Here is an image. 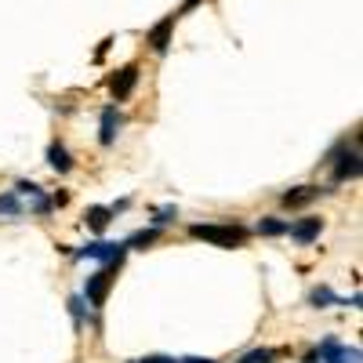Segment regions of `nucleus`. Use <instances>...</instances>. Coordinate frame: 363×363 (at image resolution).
I'll use <instances>...</instances> for the list:
<instances>
[{
  "mask_svg": "<svg viewBox=\"0 0 363 363\" xmlns=\"http://www.w3.org/2000/svg\"><path fill=\"white\" fill-rule=\"evenodd\" d=\"M120 128H124V113H120L116 106L102 109V120H99V142H102V145H113L116 135H120Z\"/></svg>",
  "mask_w": 363,
  "mask_h": 363,
  "instance_id": "nucleus-7",
  "label": "nucleus"
},
{
  "mask_svg": "<svg viewBox=\"0 0 363 363\" xmlns=\"http://www.w3.org/2000/svg\"><path fill=\"white\" fill-rule=\"evenodd\" d=\"M306 363H316V356H313V359H306Z\"/></svg>",
  "mask_w": 363,
  "mask_h": 363,
  "instance_id": "nucleus-22",
  "label": "nucleus"
},
{
  "mask_svg": "<svg viewBox=\"0 0 363 363\" xmlns=\"http://www.w3.org/2000/svg\"><path fill=\"white\" fill-rule=\"evenodd\" d=\"M178 363H215V359H207V356H203V359H200V356H186V359H178Z\"/></svg>",
  "mask_w": 363,
  "mask_h": 363,
  "instance_id": "nucleus-21",
  "label": "nucleus"
},
{
  "mask_svg": "<svg viewBox=\"0 0 363 363\" xmlns=\"http://www.w3.org/2000/svg\"><path fill=\"white\" fill-rule=\"evenodd\" d=\"M84 218H87V229L102 233V229H106V225L113 222V207H91V211H87Z\"/></svg>",
  "mask_w": 363,
  "mask_h": 363,
  "instance_id": "nucleus-13",
  "label": "nucleus"
},
{
  "mask_svg": "<svg viewBox=\"0 0 363 363\" xmlns=\"http://www.w3.org/2000/svg\"><path fill=\"white\" fill-rule=\"evenodd\" d=\"M160 233L157 229H142V233H135L131 240H128V247H135V251H145L149 244H153V240H157Z\"/></svg>",
  "mask_w": 363,
  "mask_h": 363,
  "instance_id": "nucleus-17",
  "label": "nucleus"
},
{
  "mask_svg": "<svg viewBox=\"0 0 363 363\" xmlns=\"http://www.w3.org/2000/svg\"><path fill=\"white\" fill-rule=\"evenodd\" d=\"M320 229H323V222L320 218H301V222H294V225H287V233H291V240L294 244H313V240L320 236Z\"/></svg>",
  "mask_w": 363,
  "mask_h": 363,
  "instance_id": "nucleus-9",
  "label": "nucleus"
},
{
  "mask_svg": "<svg viewBox=\"0 0 363 363\" xmlns=\"http://www.w3.org/2000/svg\"><path fill=\"white\" fill-rule=\"evenodd\" d=\"M116 269H120V262H106V269H99V272H91V277H87L84 298H87L91 309H102V306H106V294H109V287H113V272H116Z\"/></svg>",
  "mask_w": 363,
  "mask_h": 363,
  "instance_id": "nucleus-2",
  "label": "nucleus"
},
{
  "mask_svg": "<svg viewBox=\"0 0 363 363\" xmlns=\"http://www.w3.org/2000/svg\"><path fill=\"white\" fill-rule=\"evenodd\" d=\"M171 218H178V207H160L157 211V225H167Z\"/></svg>",
  "mask_w": 363,
  "mask_h": 363,
  "instance_id": "nucleus-19",
  "label": "nucleus"
},
{
  "mask_svg": "<svg viewBox=\"0 0 363 363\" xmlns=\"http://www.w3.org/2000/svg\"><path fill=\"white\" fill-rule=\"evenodd\" d=\"M189 236L207 240L215 247H244L247 229H240V225H189Z\"/></svg>",
  "mask_w": 363,
  "mask_h": 363,
  "instance_id": "nucleus-1",
  "label": "nucleus"
},
{
  "mask_svg": "<svg viewBox=\"0 0 363 363\" xmlns=\"http://www.w3.org/2000/svg\"><path fill=\"white\" fill-rule=\"evenodd\" d=\"M309 298H313V306H316V309H327V306H349V301H345V298H338L330 287H316Z\"/></svg>",
  "mask_w": 363,
  "mask_h": 363,
  "instance_id": "nucleus-14",
  "label": "nucleus"
},
{
  "mask_svg": "<svg viewBox=\"0 0 363 363\" xmlns=\"http://www.w3.org/2000/svg\"><path fill=\"white\" fill-rule=\"evenodd\" d=\"M287 225H291V222H280V218H262V222H258V233H262V236H284V233H287Z\"/></svg>",
  "mask_w": 363,
  "mask_h": 363,
  "instance_id": "nucleus-16",
  "label": "nucleus"
},
{
  "mask_svg": "<svg viewBox=\"0 0 363 363\" xmlns=\"http://www.w3.org/2000/svg\"><path fill=\"white\" fill-rule=\"evenodd\" d=\"M135 84H138V66H128V69H120L113 80H109V91H113V99L116 102H124L131 91H135Z\"/></svg>",
  "mask_w": 363,
  "mask_h": 363,
  "instance_id": "nucleus-8",
  "label": "nucleus"
},
{
  "mask_svg": "<svg viewBox=\"0 0 363 363\" xmlns=\"http://www.w3.org/2000/svg\"><path fill=\"white\" fill-rule=\"evenodd\" d=\"M316 196H320V189H316V186H301V189L284 193V203H287V207H306V203H313Z\"/></svg>",
  "mask_w": 363,
  "mask_h": 363,
  "instance_id": "nucleus-12",
  "label": "nucleus"
},
{
  "mask_svg": "<svg viewBox=\"0 0 363 363\" xmlns=\"http://www.w3.org/2000/svg\"><path fill=\"white\" fill-rule=\"evenodd\" d=\"M128 244H106V240H95V244L77 247V258H95V262H124Z\"/></svg>",
  "mask_w": 363,
  "mask_h": 363,
  "instance_id": "nucleus-4",
  "label": "nucleus"
},
{
  "mask_svg": "<svg viewBox=\"0 0 363 363\" xmlns=\"http://www.w3.org/2000/svg\"><path fill=\"white\" fill-rule=\"evenodd\" d=\"M335 182H349V178H359V149H338L335 153V171H330Z\"/></svg>",
  "mask_w": 363,
  "mask_h": 363,
  "instance_id": "nucleus-5",
  "label": "nucleus"
},
{
  "mask_svg": "<svg viewBox=\"0 0 363 363\" xmlns=\"http://www.w3.org/2000/svg\"><path fill=\"white\" fill-rule=\"evenodd\" d=\"M277 359V349H255V352H247L240 363H272Z\"/></svg>",
  "mask_w": 363,
  "mask_h": 363,
  "instance_id": "nucleus-18",
  "label": "nucleus"
},
{
  "mask_svg": "<svg viewBox=\"0 0 363 363\" xmlns=\"http://www.w3.org/2000/svg\"><path fill=\"white\" fill-rule=\"evenodd\" d=\"M48 164L58 171V174H66V171H73V160H69V153H66V145H48Z\"/></svg>",
  "mask_w": 363,
  "mask_h": 363,
  "instance_id": "nucleus-11",
  "label": "nucleus"
},
{
  "mask_svg": "<svg viewBox=\"0 0 363 363\" xmlns=\"http://www.w3.org/2000/svg\"><path fill=\"white\" fill-rule=\"evenodd\" d=\"M316 359L320 363H359V349L352 345H342L338 338H323L320 349H316Z\"/></svg>",
  "mask_w": 363,
  "mask_h": 363,
  "instance_id": "nucleus-3",
  "label": "nucleus"
},
{
  "mask_svg": "<svg viewBox=\"0 0 363 363\" xmlns=\"http://www.w3.org/2000/svg\"><path fill=\"white\" fill-rule=\"evenodd\" d=\"M138 363H178L174 356H145V359H138Z\"/></svg>",
  "mask_w": 363,
  "mask_h": 363,
  "instance_id": "nucleus-20",
  "label": "nucleus"
},
{
  "mask_svg": "<svg viewBox=\"0 0 363 363\" xmlns=\"http://www.w3.org/2000/svg\"><path fill=\"white\" fill-rule=\"evenodd\" d=\"M171 29H174V15H167L164 22H157L153 29H149V48H153V51H167V44H171Z\"/></svg>",
  "mask_w": 363,
  "mask_h": 363,
  "instance_id": "nucleus-10",
  "label": "nucleus"
},
{
  "mask_svg": "<svg viewBox=\"0 0 363 363\" xmlns=\"http://www.w3.org/2000/svg\"><path fill=\"white\" fill-rule=\"evenodd\" d=\"M15 193H18V200L29 203V211H33V215H48V211H51V200L44 196L40 186H33V182H18Z\"/></svg>",
  "mask_w": 363,
  "mask_h": 363,
  "instance_id": "nucleus-6",
  "label": "nucleus"
},
{
  "mask_svg": "<svg viewBox=\"0 0 363 363\" xmlns=\"http://www.w3.org/2000/svg\"><path fill=\"white\" fill-rule=\"evenodd\" d=\"M131 363H138V359H131Z\"/></svg>",
  "mask_w": 363,
  "mask_h": 363,
  "instance_id": "nucleus-23",
  "label": "nucleus"
},
{
  "mask_svg": "<svg viewBox=\"0 0 363 363\" xmlns=\"http://www.w3.org/2000/svg\"><path fill=\"white\" fill-rule=\"evenodd\" d=\"M26 211V203L18 200V193H4L0 196V215H8V218H18Z\"/></svg>",
  "mask_w": 363,
  "mask_h": 363,
  "instance_id": "nucleus-15",
  "label": "nucleus"
}]
</instances>
